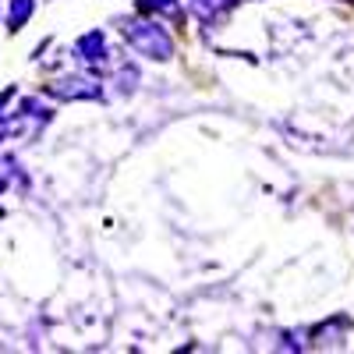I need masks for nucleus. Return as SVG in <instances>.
Listing matches in <instances>:
<instances>
[{
  "instance_id": "12",
  "label": "nucleus",
  "mask_w": 354,
  "mask_h": 354,
  "mask_svg": "<svg viewBox=\"0 0 354 354\" xmlns=\"http://www.w3.org/2000/svg\"><path fill=\"white\" fill-rule=\"evenodd\" d=\"M238 4H241V0H238Z\"/></svg>"
},
{
  "instance_id": "3",
  "label": "nucleus",
  "mask_w": 354,
  "mask_h": 354,
  "mask_svg": "<svg viewBox=\"0 0 354 354\" xmlns=\"http://www.w3.org/2000/svg\"><path fill=\"white\" fill-rule=\"evenodd\" d=\"M71 53L78 57L85 68H93V71L103 75V68L110 64V43H106V32H103V28H88V32H82V36L75 39V50H71Z\"/></svg>"
},
{
  "instance_id": "6",
  "label": "nucleus",
  "mask_w": 354,
  "mask_h": 354,
  "mask_svg": "<svg viewBox=\"0 0 354 354\" xmlns=\"http://www.w3.org/2000/svg\"><path fill=\"white\" fill-rule=\"evenodd\" d=\"M135 11H138V15H156V18H163V15L185 11V8H181V0H135Z\"/></svg>"
},
{
  "instance_id": "2",
  "label": "nucleus",
  "mask_w": 354,
  "mask_h": 354,
  "mask_svg": "<svg viewBox=\"0 0 354 354\" xmlns=\"http://www.w3.org/2000/svg\"><path fill=\"white\" fill-rule=\"evenodd\" d=\"M43 96H53V100H78V103H93V100H103V82L88 78V75H61L43 85Z\"/></svg>"
},
{
  "instance_id": "9",
  "label": "nucleus",
  "mask_w": 354,
  "mask_h": 354,
  "mask_svg": "<svg viewBox=\"0 0 354 354\" xmlns=\"http://www.w3.org/2000/svg\"><path fill=\"white\" fill-rule=\"evenodd\" d=\"M4 188H8V181H4V177H0V195H4Z\"/></svg>"
},
{
  "instance_id": "11",
  "label": "nucleus",
  "mask_w": 354,
  "mask_h": 354,
  "mask_svg": "<svg viewBox=\"0 0 354 354\" xmlns=\"http://www.w3.org/2000/svg\"><path fill=\"white\" fill-rule=\"evenodd\" d=\"M347 4H354V0H347Z\"/></svg>"
},
{
  "instance_id": "4",
  "label": "nucleus",
  "mask_w": 354,
  "mask_h": 354,
  "mask_svg": "<svg viewBox=\"0 0 354 354\" xmlns=\"http://www.w3.org/2000/svg\"><path fill=\"white\" fill-rule=\"evenodd\" d=\"M238 0H181V8L188 15H195L198 21H223Z\"/></svg>"
},
{
  "instance_id": "10",
  "label": "nucleus",
  "mask_w": 354,
  "mask_h": 354,
  "mask_svg": "<svg viewBox=\"0 0 354 354\" xmlns=\"http://www.w3.org/2000/svg\"><path fill=\"white\" fill-rule=\"evenodd\" d=\"M0 18H4V8H0Z\"/></svg>"
},
{
  "instance_id": "1",
  "label": "nucleus",
  "mask_w": 354,
  "mask_h": 354,
  "mask_svg": "<svg viewBox=\"0 0 354 354\" xmlns=\"http://www.w3.org/2000/svg\"><path fill=\"white\" fill-rule=\"evenodd\" d=\"M121 36L138 57H145V61H156V64L174 61V36L167 32V25L160 18H149V15L121 18Z\"/></svg>"
},
{
  "instance_id": "7",
  "label": "nucleus",
  "mask_w": 354,
  "mask_h": 354,
  "mask_svg": "<svg viewBox=\"0 0 354 354\" xmlns=\"http://www.w3.org/2000/svg\"><path fill=\"white\" fill-rule=\"evenodd\" d=\"M18 100H21V96H18V85H8L4 93H0V121H8V124H11V117H15L11 106H15Z\"/></svg>"
},
{
  "instance_id": "5",
  "label": "nucleus",
  "mask_w": 354,
  "mask_h": 354,
  "mask_svg": "<svg viewBox=\"0 0 354 354\" xmlns=\"http://www.w3.org/2000/svg\"><path fill=\"white\" fill-rule=\"evenodd\" d=\"M36 15V0H8V32H21Z\"/></svg>"
},
{
  "instance_id": "8",
  "label": "nucleus",
  "mask_w": 354,
  "mask_h": 354,
  "mask_svg": "<svg viewBox=\"0 0 354 354\" xmlns=\"http://www.w3.org/2000/svg\"><path fill=\"white\" fill-rule=\"evenodd\" d=\"M0 142H8V121H0Z\"/></svg>"
}]
</instances>
